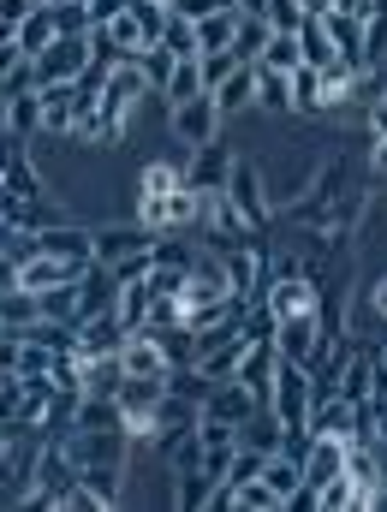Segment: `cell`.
I'll return each instance as SVG.
<instances>
[{
    "instance_id": "1",
    "label": "cell",
    "mask_w": 387,
    "mask_h": 512,
    "mask_svg": "<svg viewBox=\"0 0 387 512\" xmlns=\"http://www.w3.org/2000/svg\"><path fill=\"white\" fill-rule=\"evenodd\" d=\"M30 66H36V84H78V78H90V66H96L90 30H84V36H60V42L42 48Z\"/></svg>"
},
{
    "instance_id": "2",
    "label": "cell",
    "mask_w": 387,
    "mask_h": 512,
    "mask_svg": "<svg viewBox=\"0 0 387 512\" xmlns=\"http://www.w3.org/2000/svg\"><path fill=\"white\" fill-rule=\"evenodd\" d=\"M268 411L280 417V429H310V364L280 358V370H274V393H268Z\"/></svg>"
},
{
    "instance_id": "3",
    "label": "cell",
    "mask_w": 387,
    "mask_h": 512,
    "mask_svg": "<svg viewBox=\"0 0 387 512\" xmlns=\"http://www.w3.org/2000/svg\"><path fill=\"white\" fill-rule=\"evenodd\" d=\"M120 364H126V376H149V382H167V376H173V358H167V346H161V334H155V328L126 334Z\"/></svg>"
},
{
    "instance_id": "4",
    "label": "cell",
    "mask_w": 387,
    "mask_h": 512,
    "mask_svg": "<svg viewBox=\"0 0 387 512\" xmlns=\"http://www.w3.org/2000/svg\"><path fill=\"white\" fill-rule=\"evenodd\" d=\"M227 197H233V209H239L251 227H262V221H268V209H274V197H268V185H262V167H257V161H233Z\"/></svg>"
},
{
    "instance_id": "5",
    "label": "cell",
    "mask_w": 387,
    "mask_h": 512,
    "mask_svg": "<svg viewBox=\"0 0 387 512\" xmlns=\"http://www.w3.org/2000/svg\"><path fill=\"white\" fill-rule=\"evenodd\" d=\"M167 114H173V131H179V143H185V149H203V143H215V137H221V108H215V96L179 102V108H167Z\"/></svg>"
},
{
    "instance_id": "6",
    "label": "cell",
    "mask_w": 387,
    "mask_h": 512,
    "mask_svg": "<svg viewBox=\"0 0 387 512\" xmlns=\"http://www.w3.org/2000/svg\"><path fill=\"white\" fill-rule=\"evenodd\" d=\"M268 310H274V322H286V316H316V310H322V274L274 280V286H268Z\"/></svg>"
},
{
    "instance_id": "7",
    "label": "cell",
    "mask_w": 387,
    "mask_h": 512,
    "mask_svg": "<svg viewBox=\"0 0 387 512\" xmlns=\"http://www.w3.org/2000/svg\"><path fill=\"white\" fill-rule=\"evenodd\" d=\"M233 149L215 137V143H203V149H191V167H185V179L197 185V191H227V179H233Z\"/></svg>"
},
{
    "instance_id": "8",
    "label": "cell",
    "mask_w": 387,
    "mask_h": 512,
    "mask_svg": "<svg viewBox=\"0 0 387 512\" xmlns=\"http://www.w3.org/2000/svg\"><path fill=\"white\" fill-rule=\"evenodd\" d=\"M36 96H42V131H48V137H72L84 84H36Z\"/></svg>"
},
{
    "instance_id": "9",
    "label": "cell",
    "mask_w": 387,
    "mask_h": 512,
    "mask_svg": "<svg viewBox=\"0 0 387 512\" xmlns=\"http://www.w3.org/2000/svg\"><path fill=\"white\" fill-rule=\"evenodd\" d=\"M120 346H126V322L114 310H96V316L78 322V358H108Z\"/></svg>"
},
{
    "instance_id": "10",
    "label": "cell",
    "mask_w": 387,
    "mask_h": 512,
    "mask_svg": "<svg viewBox=\"0 0 387 512\" xmlns=\"http://www.w3.org/2000/svg\"><path fill=\"white\" fill-rule=\"evenodd\" d=\"M137 251H155V233L137 221V227H102L96 233V262L102 268H114V262H126V256H137Z\"/></svg>"
},
{
    "instance_id": "11",
    "label": "cell",
    "mask_w": 387,
    "mask_h": 512,
    "mask_svg": "<svg viewBox=\"0 0 387 512\" xmlns=\"http://www.w3.org/2000/svg\"><path fill=\"white\" fill-rule=\"evenodd\" d=\"M42 251L60 256V262H78V268H90V262H96V233L54 221V227H42Z\"/></svg>"
},
{
    "instance_id": "12",
    "label": "cell",
    "mask_w": 387,
    "mask_h": 512,
    "mask_svg": "<svg viewBox=\"0 0 387 512\" xmlns=\"http://www.w3.org/2000/svg\"><path fill=\"white\" fill-rule=\"evenodd\" d=\"M209 96H215L221 120H233V114L257 108V60H251V66H233V78H221V84H215Z\"/></svg>"
},
{
    "instance_id": "13",
    "label": "cell",
    "mask_w": 387,
    "mask_h": 512,
    "mask_svg": "<svg viewBox=\"0 0 387 512\" xmlns=\"http://www.w3.org/2000/svg\"><path fill=\"white\" fill-rule=\"evenodd\" d=\"M274 370H280L274 340H251V352H245V364H239V382L262 399V411H268V393H274Z\"/></svg>"
},
{
    "instance_id": "14",
    "label": "cell",
    "mask_w": 387,
    "mask_h": 512,
    "mask_svg": "<svg viewBox=\"0 0 387 512\" xmlns=\"http://www.w3.org/2000/svg\"><path fill=\"white\" fill-rule=\"evenodd\" d=\"M6 96V90H0ZM6 131H12V143H24V137H42V96L36 90H18V96H6Z\"/></svg>"
},
{
    "instance_id": "15",
    "label": "cell",
    "mask_w": 387,
    "mask_h": 512,
    "mask_svg": "<svg viewBox=\"0 0 387 512\" xmlns=\"http://www.w3.org/2000/svg\"><path fill=\"white\" fill-rule=\"evenodd\" d=\"M84 364V393H96V399H120V387H126V364H120V352H108V358H78Z\"/></svg>"
},
{
    "instance_id": "16",
    "label": "cell",
    "mask_w": 387,
    "mask_h": 512,
    "mask_svg": "<svg viewBox=\"0 0 387 512\" xmlns=\"http://www.w3.org/2000/svg\"><path fill=\"white\" fill-rule=\"evenodd\" d=\"M60 42V18H54V6H36L24 24H18V48H24V60H36L42 48H54Z\"/></svg>"
},
{
    "instance_id": "17",
    "label": "cell",
    "mask_w": 387,
    "mask_h": 512,
    "mask_svg": "<svg viewBox=\"0 0 387 512\" xmlns=\"http://www.w3.org/2000/svg\"><path fill=\"white\" fill-rule=\"evenodd\" d=\"M298 48H304V66H316V72H328L334 60H340V48H334V36H328V24L310 12L304 24H298Z\"/></svg>"
},
{
    "instance_id": "18",
    "label": "cell",
    "mask_w": 387,
    "mask_h": 512,
    "mask_svg": "<svg viewBox=\"0 0 387 512\" xmlns=\"http://www.w3.org/2000/svg\"><path fill=\"white\" fill-rule=\"evenodd\" d=\"M0 197H12V203H42V173L30 167V155H12V161H6Z\"/></svg>"
},
{
    "instance_id": "19",
    "label": "cell",
    "mask_w": 387,
    "mask_h": 512,
    "mask_svg": "<svg viewBox=\"0 0 387 512\" xmlns=\"http://www.w3.org/2000/svg\"><path fill=\"white\" fill-rule=\"evenodd\" d=\"M149 310H155V292H149V280H126V286H120V298H114V316L126 322V334L149 328Z\"/></svg>"
},
{
    "instance_id": "20",
    "label": "cell",
    "mask_w": 387,
    "mask_h": 512,
    "mask_svg": "<svg viewBox=\"0 0 387 512\" xmlns=\"http://www.w3.org/2000/svg\"><path fill=\"white\" fill-rule=\"evenodd\" d=\"M197 96H209V84H203V60H179L173 78H167V90H161V102L179 108V102H197Z\"/></svg>"
},
{
    "instance_id": "21",
    "label": "cell",
    "mask_w": 387,
    "mask_h": 512,
    "mask_svg": "<svg viewBox=\"0 0 387 512\" xmlns=\"http://www.w3.org/2000/svg\"><path fill=\"white\" fill-rule=\"evenodd\" d=\"M257 108H268V114H298V102H292V72L257 66Z\"/></svg>"
},
{
    "instance_id": "22",
    "label": "cell",
    "mask_w": 387,
    "mask_h": 512,
    "mask_svg": "<svg viewBox=\"0 0 387 512\" xmlns=\"http://www.w3.org/2000/svg\"><path fill=\"white\" fill-rule=\"evenodd\" d=\"M131 60L143 66V78H149V90H155V96L167 90V78H173V66H179V54H173L167 42H143V48H137Z\"/></svg>"
},
{
    "instance_id": "23",
    "label": "cell",
    "mask_w": 387,
    "mask_h": 512,
    "mask_svg": "<svg viewBox=\"0 0 387 512\" xmlns=\"http://www.w3.org/2000/svg\"><path fill=\"white\" fill-rule=\"evenodd\" d=\"M262 483L292 507L298 501V489H304V471H298V459H286V453H268V465H262Z\"/></svg>"
},
{
    "instance_id": "24",
    "label": "cell",
    "mask_w": 387,
    "mask_h": 512,
    "mask_svg": "<svg viewBox=\"0 0 387 512\" xmlns=\"http://www.w3.org/2000/svg\"><path fill=\"white\" fill-rule=\"evenodd\" d=\"M36 316H42V298L30 286H0V322L6 328H30Z\"/></svg>"
},
{
    "instance_id": "25",
    "label": "cell",
    "mask_w": 387,
    "mask_h": 512,
    "mask_svg": "<svg viewBox=\"0 0 387 512\" xmlns=\"http://www.w3.org/2000/svg\"><path fill=\"white\" fill-rule=\"evenodd\" d=\"M257 66H268V72H298V66H304V48H298V36H292V30H274Z\"/></svg>"
},
{
    "instance_id": "26",
    "label": "cell",
    "mask_w": 387,
    "mask_h": 512,
    "mask_svg": "<svg viewBox=\"0 0 387 512\" xmlns=\"http://www.w3.org/2000/svg\"><path fill=\"white\" fill-rule=\"evenodd\" d=\"M268 18H257V12H239V36H233V54L251 66V60H262V48H268Z\"/></svg>"
},
{
    "instance_id": "27",
    "label": "cell",
    "mask_w": 387,
    "mask_h": 512,
    "mask_svg": "<svg viewBox=\"0 0 387 512\" xmlns=\"http://www.w3.org/2000/svg\"><path fill=\"white\" fill-rule=\"evenodd\" d=\"M239 36V12H215V18H197V48L215 54V48H233Z\"/></svg>"
},
{
    "instance_id": "28",
    "label": "cell",
    "mask_w": 387,
    "mask_h": 512,
    "mask_svg": "<svg viewBox=\"0 0 387 512\" xmlns=\"http://www.w3.org/2000/svg\"><path fill=\"white\" fill-rule=\"evenodd\" d=\"M292 102H298L304 114H322V72H316V66H298V72H292Z\"/></svg>"
},
{
    "instance_id": "29",
    "label": "cell",
    "mask_w": 387,
    "mask_h": 512,
    "mask_svg": "<svg viewBox=\"0 0 387 512\" xmlns=\"http://www.w3.org/2000/svg\"><path fill=\"white\" fill-rule=\"evenodd\" d=\"M239 512H286V501L262 477H251V483H239Z\"/></svg>"
},
{
    "instance_id": "30",
    "label": "cell",
    "mask_w": 387,
    "mask_h": 512,
    "mask_svg": "<svg viewBox=\"0 0 387 512\" xmlns=\"http://www.w3.org/2000/svg\"><path fill=\"white\" fill-rule=\"evenodd\" d=\"M209 489H215V483H209L203 471H179V489H173V501H179L185 512H197V507H209Z\"/></svg>"
},
{
    "instance_id": "31",
    "label": "cell",
    "mask_w": 387,
    "mask_h": 512,
    "mask_svg": "<svg viewBox=\"0 0 387 512\" xmlns=\"http://www.w3.org/2000/svg\"><path fill=\"white\" fill-rule=\"evenodd\" d=\"M262 18H268V30H292V36H298V24H304L310 12H304V0H268Z\"/></svg>"
},
{
    "instance_id": "32",
    "label": "cell",
    "mask_w": 387,
    "mask_h": 512,
    "mask_svg": "<svg viewBox=\"0 0 387 512\" xmlns=\"http://www.w3.org/2000/svg\"><path fill=\"white\" fill-rule=\"evenodd\" d=\"M161 42H167V48H173L179 60H197V54H203V48H197V24H185V18H173Z\"/></svg>"
},
{
    "instance_id": "33",
    "label": "cell",
    "mask_w": 387,
    "mask_h": 512,
    "mask_svg": "<svg viewBox=\"0 0 387 512\" xmlns=\"http://www.w3.org/2000/svg\"><path fill=\"white\" fill-rule=\"evenodd\" d=\"M197 60H203V84H209V90H215L221 78H233V66H245L233 48H215V54H197Z\"/></svg>"
},
{
    "instance_id": "34",
    "label": "cell",
    "mask_w": 387,
    "mask_h": 512,
    "mask_svg": "<svg viewBox=\"0 0 387 512\" xmlns=\"http://www.w3.org/2000/svg\"><path fill=\"white\" fill-rule=\"evenodd\" d=\"M215 12H239V0H173V18H185V24L215 18Z\"/></svg>"
},
{
    "instance_id": "35",
    "label": "cell",
    "mask_w": 387,
    "mask_h": 512,
    "mask_svg": "<svg viewBox=\"0 0 387 512\" xmlns=\"http://www.w3.org/2000/svg\"><path fill=\"white\" fill-rule=\"evenodd\" d=\"M126 6L143 18V36H149V42H161V36H167V24H173V6H143V0H126Z\"/></svg>"
},
{
    "instance_id": "36",
    "label": "cell",
    "mask_w": 387,
    "mask_h": 512,
    "mask_svg": "<svg viewBox=\"0 0 387 512\" xmlns=\"http://www.w3.org/2000/svg\"><path fill=\"white\" fill-rule=\"evenodd\" d=\"M155 262H161V268H191V262H197V251H191L185 239H167V233H155Z\"/></svg>"
},
{
    "instance_id": "37",
    "label": "cell",
    "mask_w": 387,
    "mask_h": 512,
    "mask_svg": "<svg viewBox=\"0 0 387 512\" xmlns=\"http://www.w3.org/2000/svg\"><path fill=\"white\" fill-rule=\"evenodd\" d=\"M233 453H239V441H233V447H203V477H209V483L233 477Z\"/></svg>"
},
{
    "instance_id": "38",
    "label": "cell",
    "mask_w": 387,
    "mask_h": 512,
    "mask_svg": "<svg viewBox=\"0 0 387 512\" xmlns=\"http://www.w3.org/2000/svg\"><path fill=\"white\" fill-rule=\"evenodd\" d=\"M268 268H274V280H304V274H316V262H310V256H298V251L274 256Z\"/></svg>"
},
{
    "instance_id": "39",
    "label": "cell",
    "mask_w": 387,
    "mask_h": 512,
    "mask_svg": "<svg viewBox=\"0 0 387 512\" xmlns=\"http://www.w3.org/2000/svg\"><path fill=\"white\" fill-rule=\"evenodd\" d=\"M30 12H36V0H0V24H12V30H18Z\"/></svg>"
},
{
    "instance_id": "40",
    "label": "cell",
    "mask_w": 387,
    "mask_h": 512,
    "mask_svg": "<svg viewBox=\"0 0 387 512\" xmlns=\"http://www.w3.org/2000/svg\"><path fill=\"white\" fill-rule=\"evenodd\" d=\"M84 12H90V24H108L114 12H126V0H84Z\"/></svg>"
},
{
    "instance_id": "41",
    "label": "cell",
    "mask_w": 387,
    "mask_h": 512,
    "mask_svg": "<svg viewBox=\"0 0 387 512\" xmlns=\"http://www.w3.org/2000/svg\"><path fill=\"white\" fill-rule=\"evenodd\" d=\"M370 310H376V316L387 322V274L376 280V286H370Z\"/></svg>"
},
{
    "instance_id": "42",
    "label": "cell",
    "mask_w": 387,
    "mask_h": 512,
    "mask_svg": "<svg viewBox=\"0 0 387 512\" xmlns=\"http://www.w3.org/2000/svg\"><path fill=\"white\" fill-rule=\"evenodd\" d=\"M376 376L387 382V322H382V346H376Z\"/></svg>"
},
{
    "instance_id": "43",
    "label": "cell",
    "mask_w": 387,
    "mask_h": 512,
    "mask_svg": "<svg viewBox=\"0 0 387 512\" xmlns=\"http://www.w3.org/2000/svg\"><path fill=\"white\" fill-rule=\"evenodd\" d=\"M376 173H387V137H376Z\"/></svg>"
},
{
    "instance_id": "44",
    "label": "cell",
    "mask_w": 387,
    "mask_h": 512,
    "mask_svg": "<svg viewBox=\"0 0 387 512\" xmlns=\"http://www.w3.org/2000/svg\"><path fill=\"white\" fill-rule=\"evenodd\" d=\"M262 6H268V0H239V12H257V18H262Z\"/></svg>"
},
{
    "instance_id": "45",
    "label": "cell",
    "mask_w": 387,
    "mask_h": 512,
    "mask_svg": "<svg viewBox=\"0 0 387 512\" xmlns=\"http://www.w3.org/2000/svg\"><path fill=\"white\" fill-rule=\"evenodd\" d=\"M48 6H84V0H48Z\"/></svg>"
},
{
    "instance_id": "46",
    "label": "cell",
    "mask_w": 387,
    "mask_h": 512,
    "mask_svg": "<svg viewBox=\"0 0 387 512\" xmlns=\"http://www.w3.org/2000/svg\"><path fill=\"white\" fill-rule=\"evenodd\" d=\"M143 6H173V0H143Z\"/></svg>"
},
{
    "instance_id": "47",
    "label": "cell",
    "mask_w": 387,
    "mask_h": 512,
    "mask_svg": "<svg viewBox=\"0 0 387 512\" xmlns=\"http://www.w3.org/2000/svg\"><path fill=\"white\" fill-rule=\"evenodd\" d=\"M36 6H48V0H36Z\"/></svg>"
},
{
    "instance_id": "48",
    "label": "cell",
    "mask_w": 387,
    "mask_h": 512,
    "mask_svg": "<svg viewBox=\"0 0 387 512\" xmlns=\"http://www.w3.org/2000/svg\"><path fill=\"white\" fill-rule=\"evenodd\" d=\"M382 102H387V96H382Z\"/></svg>"
}]
</instances>
